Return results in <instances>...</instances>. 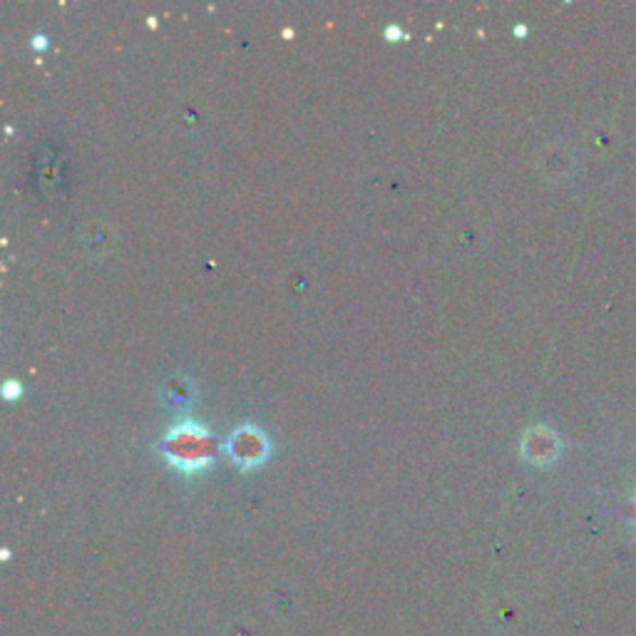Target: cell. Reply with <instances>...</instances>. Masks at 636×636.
Listing matches in <instances>:
<instances>
[{
	"mask_svg": "<svg viewBox=\"0 0 636 636\" xmlns=\"http://www.w3.org/2000/svg\"><path fill=\"white\" fill-rule=\"evenodd\" d=\"M629 515H632V519L636 523V497H634V503H632V507H629Z\"/></svg>",
	"mask_w": 636,
	"mask_h": 636,
	"instance_id": "cell-2",
	"label": "cell"
},
{
	"mask_svg": "<svg viewBox=\"0 0 636 636\" xmlns=\"http://www.w3.org/2000/svg\"><path fill=\"white\" fill-rule=\"evenodd\" d=\"M557 451H560L557 435L548 428H535L532 433H527L525 437V453L530 455V460L548 463L557 455Z\"/></svg>",
	"mask_w": 636,
	"mask_h": 636,
	"instance_id": "cell-1",
	"label": "cell"
}]
</instances>
